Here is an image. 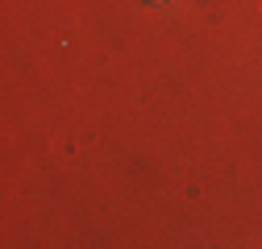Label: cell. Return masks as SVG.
<instances>
[{
  "label": "cell",
  "mask_w": 262,
  "mask_h": 249,
  "mask_svg": "<svg viewBox=\"0 0 262 249\" xmlns=\"http://www.w3.org/2000/svg\"><path fill=\"white\" fill-rule=\"evenodd\" d=\"M150 5H162V0H150Z\"/></svg>",
  "instance_id": "cell-1"
}]
</instances>
